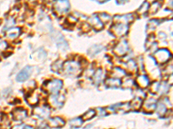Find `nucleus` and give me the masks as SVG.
Listing matches in <instances>:
<instances>
[{"label": "nucleus", "mask_w": 173, "mask_h": 129, "mask_svg": "<svg viewBox=\"0 0 173 129\" xmlns=\"http://www.w3.org/2000/svg\"><path fill=\"white\" fill-rule=\"evenodd\" d=\"M137 83L142 88H146L149 84V78L146 76H140L137 78Z\"/></svg>", "instance_id": "1a4fd4ad"}, {"label": "nucleus", "mask_w": 173, "mask_h": 129, "mask_svg": "<svg viewBox=\"0 0 173 129\" xmlns=\"http://www.w3.org/2000/svg\"><path fill=\"white\" fill-rule=\"evenodd\" d=\"M126 83H123V85L127 86V84H129V85H128L129 87H130V86H132V85H133V83H134L132 79H128V80H126Z\"/></svg>", "instance_id": "a211bd4d"}, {"label": "nucleus", "mask_w": 173, "mask_h": 129, "mask_svg": "<svg viewBox=\"0 0 173 129\" xmlns=\"http://www.w3.org/2000/svg\"><path fill=\"white\" fill-rule=\"evenodd\" d=\"M28 102H29V103L30 105H36V104H37L38 102H39L38 95L33 93L32 95H30V96L28 97Z\"/></svg>", "instance_id": "9b49d317"}, {"label": "nucleus", "mask_w": 173, "mask_h": 129, "mask_svg": "<svg viewBox=\"0 0 173 129\" xmlns=\"http://www.w3.org/2000/svg\"><path fill=\"white\" fill-rule=\"evenodd\" d=\"M156 107H157L156 101L152 98L146 100L144 103V108L148 112H152V111L156 110Z\"/></svg>", "instance_id": "423d86ee"}, {"label": "nucleus", "mask_w": 173, "mask_h": 129, "mask_svg": "<svg viewBox=\"0 0 173 129\" xmlns=\"http://www.w3.org/2000/svg\"><path fill=\"white\" fill-rule=\"evenodd\" d=\"M31 74V68L29 66L25 67L24 69H23L17 76V81L18 82H23L25 80H27L29 76Z\"/></svg>", "instance_id": "f03ea898"}, {"label": "nucleus", "mask_w": 173, "mask_h": 129, "mask_svg": "<svg viewBox=\"0 0 173 129\" xmlns=\"http://www.w3.org/2000/svg\"><path fill=\"white\" fill-rule=\"evenodd\" d=\"M156 109H157V111H158V113L159 114H164L165 113V111H166V107H165V105L163 104L162 103H159L157 105Z\"/></svg>", "instance_id": "4468645a"}, {"label": "nucleus", "mask_w": 173, "mask_h": 129, "mask_svg": "<svg viewBox=\"0 0 173 129\" xmlns=\"http://www.w3.org/2000/svg\"><path fill=\"white\" fill-rule=\"evenodd\" d=\"M23 129H34V127L31 126H25Z\"/></svg>", "instance_id": "aec40b11"}, {"label": "nucleus", "mask_w": 173, "mask_h": 129, "mask_svg": "<svg viewBox=\"0 0 173 129\" xmlns=\"http://www.w3.org/2000/svg\"><path fill=\"white\" fill-rule=\"evenodd\" d=\"M82 121H83V120H81V119H80V118H76V119H74V120H72L71 121H70V124L73 126H75V127H77V126H81V124H82Z\"/></svg>", "instance_id": "2eb2a0df"}, {"label": "nucleus", "mask_w": 173, "mask_h": 129, "mask_svg": "<svg viewBox=\"0 0 173 129\" xmlns=\"http://www.w3.org/2000/svg\"><path fill=\"white\" fill-rule=\"evenodd\" d=\"M141 105H142V101L140 98H136L131 103V107L135 109H138L141 107Z\"/></svg>", "instance_id": "ddd939ff"}, {"label": "nucleus", "mask_w": 173, "mask_h": 129, "mask_svg": "<svg viewBox=\"0 0 173 129\" xmlns=\"http://www.w3.org/2000/svg\"><path fill=\"white\" fill-rule=\"evenodd\" d=\"M35 113H36L41 118H47L49 115V110L45 107H43V108H37L36 110H35Z\"/></svg>", "instance_id": "6e6552de"}, {"label": "nucleus", "mask_w": 173, "mask_h": 129, "mask_svg": "<svg viewBox=\"0 0 173 129\" xmlns=\"http://www.w3.org/2000/svg\"><path fill=\"white\" fill-rule=\"evenodd\" d=\"M121 80L119 79V78H108L107 80V84L109 85V86H116V87H118V86L121 85Z\"/></svg>", "instance_id": "9d476101"}, {"label": "nucleus", "mask_w": 173, "mask_h": 129, "mask_svg": "<svg viewBox=\"0 0 173 129\" xmlns=\"http://www.w3.org/2000/svg\"><path fill=\"white\" fill-rule=\"evenodd\" d=\"M78 71H79V66L76 65H75V64L67 63L65 65V71L67 74L75 75V74H78Z\"/></svg>", "instance_id": "39448f33"}, {"label": "nucleus", "mask_w": 173, "mask_h": 129, "mask_svg": "<svg viewBox=\"0 0 173 129\" xmlns=\"http://www.w3.org/2000/svg\"><path fill=\"white\" fill-rule=\"evenodd\" d=\"M64 102V97L63 96H59L57 94H54L50 97V103L54 107H61L63 104Z\"/></svg>", "instance_id": "7ed1b4c3"}, {"label": "nucleus", "mask_w": 173, "mask_h": 129, "mask_svg": "<svg viewBox=\"0 0 173 129\" xmlns=\"http://www.w3.org/2000/svg\"><path fill=\"white\" fill-rule=\"evenodd\" d=\"M45 89L53 94H57L58 91L61 89L62 87V81L59 79H53L46 83H44Z\"/></svg>", "instance_id": "f257e3e1"}, {"label": "nucleus", "mask_w": 173, "mask_h": 129, "mask_svg": "<svg viewBox=\"0 0 173 129\" xmlns=\"http://www.w3.org/2000/svg\"><path fill=\"white\" fill-rule=\"evenodd\" d=\"M64 124H65V121L61 118H59V117H55L49 120V125L52 127L62 126H64Z\"/></svg>", "instance_id": "0eeeda50"}, {"label": "nucleus", "mask_w": 173, "mask_h": 129, "mask_svg": "<svg viewBox=\"0 0 173 129\" xmlns=\"http://www.w3.org/2000/svg\"><path fill=\"white\" fill-rule=\"evenodd\" d=\"M23 126H13L11 129H23Z\"/></svg>", "instance_id": "6ab92c4d"}, {"label": "nucleus", "mask_w": 173, "mask_h": 129, "mask_svg": "<svg viewBox=\"0 0 173 129\" xmlns=\"http://www.w3.org/2000/svg\"><path fill=\"white\" fill-rule=\"evenodd\" d=\"M101 77H102V71H98L94 75V80L96 83H99L101 81Z\"/></svg>", "instance_id": "dca6fc26"}, {"label": "nucleus", "mask_w": 173, "mask_h": 129, "mask_svg": "<svg viewBox=\"0 0 173 129\" xmlns=\"http://www.w3.org/2000/svg\"><path fill=\"white\" fill-rule=\"evenodd\" d=\"M27 117V112L23 108H17L13 112V118L16 120H23Z\"/></svg>", "instance_id": "20e7f679"}, {"label": "nucleus", "mask_w": 173, "mask_h": 129, "mask_svg": "<svg viewBox=\"0 0 173 129\" xmlns=\"http://www.w3.org/2000/svg\"><path fill=\"white\" fill-rule=\"evenodd\" d=\"M158 89H159L158 83H152V85L151 87H150L151 91H152V92H153V93L157 92V91H158Z\"/></svg>", "instance_id": "f3484780"}, {"label": "nucleus", "mask_w": 173, "mask_h": 129, "mask_svg": "<svg viewBox=\"0 0 173 129\" xmlns=\"http://www.w3.org/2000/svg\"><path fill=\"white\" fill-rule=\"evenodd\" d=\"M95 110H94V109H90L89 111H88L86 114H84L83 115H82V119H83V120H91L94 115H95Z\"/></svg>", "instance_id": "f8f14e48"}]
</instances>
